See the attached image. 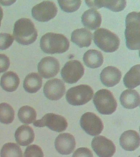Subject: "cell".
<instances>
[{
	"label": "cell",
	"instance_id": "d4e9b609",
	"mask_svg": "<svg viewBox=\"0 0 140 157\" xmlns=\"http://www.w3.org/2000/svg\"><path fill=\"white\" fill-rule=\"evenodd\" d=\"M140 73V65L133 66L124 77L123 82L125 87L128 88H134L139 86Z\"/></svg>",
	"mask_w": 140,
	"mask_h": 157
},
{
	"label": "cell",
	"instance_id": "836d02e7",
	"mask_svg": "<svg viewBox=\"0 0 140 157\" xmlns=\"http://www.w3.org/2000/svg\"><path fill=\"white\" fill-rule=\"evenodd\" d=\"M3 9H2V7L0 6V27H1V21H2V19H3Z\"/></svg>",
	"mask_w": 140,
	"mask_h": 157
},
{
	"label": "cell",
	"instance_id": "3957f363",
	"mask_svg": "<svg viewBox=\"0 0 140 157\" xmlns=\"http://www.w3.org/2000/svg\"><path fill=\"white\" fill-rule=\"evenodd\" d=\"M140 13L133 12L126 16L125 36L126 46L130 50H139Z\"/></svg>",
	"mask_w": 140,
	"mask_h": 157
},
{
	"label": "cell",
	"instance_id": "cb8c5ba5",
	"mask_svg": "<svg viewBox=\"0 0 140 157\" xmlns=\"http://www.w3.org/2000/svg\"><path fill=\"white\" fill-rule=\"evenodd\" d=\"M42 80L37 73L29 74L24 79L23 87L28 93H34L40 90L42 86Z\"/></svg>",
	"mask_w": 140,
	"mask_h": 157
},
{
	"label": "cell",
	"instance_id": "30bf717a",
	"mask_svg": "<svg viewBox=\"0 0 140 157\" xmlns=\"http://www.w3.org/2000/svg\"><path fill=\"white\" fill-rule=\"evenodd\" d=\"M81 127L88 134L98 136L104 128L102 121L93 113L87 112L82 115L80 121Z\"/></svg>",
	"mask_w": 140,
	"mask_h": 157
},
{
	"label": "cell",
	"instance_id": "277c9868",
	"mask_svg": "<svg viewBox=\"0 0 140 157\" xmlns=\"http://www.w3.org/2000/svg\"><path fill=\"white\" fill-rule=\"evenodd\" d=\"M93 36L94 43L104 52H114L119 48L120 40L118 36L109 29H98L94 32Z\"/></svg>",
	"mask_w": 140,
	"mask_h": 157
},
{
	"label": "cell",
	"instance_id": "2e32d148",
	"mask_svg": "<svg viewBox=\"0 0 140 157\" xmlns=\"http://www.w3.org/2000/svg\"><path fill=\"white\" fill-rule=\"evenodd\" d=\"M139 134L134 130H128L122 134L120 138V146L125 150L135 151L140 146Z\"/></svg>",
	"mask_w": 140,
	"mask_h": 157
},
{
	"label": "cell",
	"instance_id": "1f68e13d",
	"mask_svg": "<svg viewBox=\"0 0 140 157\" xmlns=\"http://www.w3.org/2000/svg\"><path fill=\"white\" fill-rule=\"evenodd\" d=\"M72 157H93V155L89 148L82 147L76 150Z\"/></svg>",
	"mask_w": 140,
	"mask_h": 157
},
{
	"label": "cell",
	"instance_id": "44dd1931",
	"mask_svg": "<svg viewBox=\"0 0 140 157\" xmlns=\"http://www.w3.org/2000/svg\"><path fill=\"white\" fill-rule=\"evenodd\" d=\"M120 99L122 105L126 109H133L140 105V95L135 90L124 91L120 95Z\"/></svg>",
	"mask_w": 140,
	"mask_h": 157
},
{
	"label": "cell",
	"instance_id": "4316f807",
	"mask_svg": "<svg viewBox=\"0 0 140 157\" xmlns=\"http://www.w3.org/2000/svg\"><path fill=\"white\" fill-rule=\"evenodd\" d=\"M14 109L9 104H0V122L6 124L11 123L14 120Z\"/></svg>",
	"mask_w": 140,
	"mask_h": 157
},
{
	"label": "cell",
	"instance_id": "7a4b0ae2",
	"mask_svg": "<svg viewBox=\"0 0 140 157\" xmlns=\"http://www.w3.org/2000/svg\"><path fill=\"white\" fill-rule=\"evenodd\" d=\"M13 35L19 44L28 45L36 40L38 34L37 30L31 20L22 18L17 21L14 25Z\"/></svg>",
	"mask_w": 140,
	"mask_h": 157
},
{
	"label": "cell",
	"instance_id": "f546056e",
	"mask_svg": "<svg viewBox=\"0 0 140 157\" xmlns=\"http://www.w3.org/2000/svg\"><path fill=\"white\" fill-rule=\"evenodd\" d=\"M24 156V157H44V153L39 146L31 145L27 147Z\"/></svg>",
	"mask_w": 140,
	"mask_h": 157
},
{
	"label": "cell",
	"instance_id": "52a82bcc",
	"mask_svg": "<svg viewBox=\"0 0 140 157\" xmlns=\"http://www.w3.org/2000/svg\"><path fill=\"white\" fill-rule=\"evenodd\" d=\"M35 127H44L46 126L52 131L57 132L65 131L68 126L66 119L63 116L53 113L46 114L41 119L34 122Z\"/></svg>",
	"mask_w": 140,
	"mask_h": 157
},
{
	"label": "cell",
	"instance_id": "ffe728a7",
	"mask_svg": "<svg viewBox=\"0 0 140 157\" xmlns=\"http://www.w3.org/2000/svg\"><path fill=\"white\" fill-rule=\"evenodd\" d=\"M93 35L86 28H81L74 31L71 35V41L79 48L88 47L92 43Z\"/></svg>",
	"mask_w": 140,
	"mask_h": 157
},
{
	"label": "cell",
	"instance_id": "8fae6325",
	"mask_svg": "<svg viewBox=\"0 0 140 157\" xmlns=\"http://www.w3.org/2000/svg\"><path fill=\"white\" fill-rule=\"evenodd\" d=\"M91 146L99 157H112L116 151V147L112 141L104 136L94 137Z\"/></svg>",
	"mask_w": 140,
	"mask_h": 157
},
{
	"label": "cell",
	"instance_id": "e0dca14e",
	"mask_svg": "<svg viewBox=\"0 0 140 157\" xmlns=\"http://www.w3.org/2000/svg\"><path fill=\"white\" fill-rule=\"evenodd\" d=\"M85 2L88 7L93 10L104 7L114 12L123 10L126 5V1H86Z\"/></svg>",
	"mask_w": 140,
	"mask_h": 157
},
{
	"label": "cell",
	"instance_id": "6da1fadb",
	"mask_svg": "<svg viewBox=\"0 0 140 157\" xmlns=\"http://www.w3.org/2000/svg\"><path fill=\"white\" fill-rule=\"evenodd\" d=\"M40 48L45 53L62 54L69 48V40L63 34L47 33L43 36L40 41Z\"/></svg>",
	"mask_w": 140,
	"mask_h": 157
},
{
	"label": "cell",
	"instance_id": "484cf974",
	"mask_svg": "<svg viewBox=\"0 0 140 157\" xmlns=\"http://www.w3.org/2000/svg\"><path fill=\"white\" fill-rule=\"evenodd\" d=\"M18 116L22 123L29 124L33 123L36 120L37 113L34 108L29 105H25L19 109Z\"/></svg>",
	"mask_w": 140,
	"mask_h": 157
},
{
	"label": "cell",
	"instance_id": "83f0119b",
	"mask_svg": "<svg viewBox=\"0 0 140 157\" xmlns=\"http://www.w3.org/2000/svg\"><path fill=\"white\" fill-rule=\"evenodd\" d=\"M1 157H23L21 148L17 144L8 143L3 146L1 151Z\"/></svg>",
	"mask_w": 140,
	"mask_h": 157
},
{
	"label": "cell",
	"instance_id": "603a6c76",
	"mask_svg": "<svg viewBox=\"0 0 140 157\" xmlns=\"http://www.w3.org/2000/svg\"><path fill=\"white\" fill-rule=\"evenodd\" d=\"M83 60L85 64L87 67L96 68L102 65L104 57L100 51L95 50H90L84 54Z\"/></svg>",
	"mask_w": 140,
	"mask_h": 157
},
{
	"label": "cell",
	"instance_id": "7402d4cb",
	"mask_svg": "<svg viewBox=\"0 0 140 157\" xmlns=\"http://www.w3.org/2000/svg\"><path fill=\"white\" fill-rule=\"evenodd\" d=\"M20 79L18 75L13 71H9L2 75L1 80V86L6 91H14L19 87Z\"/></svg>",
	"mask_w": 140,
	"mask_h": 157
},
{
	"label": "cell",
	"instance_id": "9a60e30c",
	"mask_svg": "<svg viewBox=\"0 0 140 157\" xmlns=\"http://www.w3.org/2000/svg\"><path fill=\"white\" fill-rule=\"evenodd\" d=\"M122 77L121 71L114 66H108L102 71L100 78L106 86L111 87L118 84Z\"/></svg>",
	"mask_w": 140,
	"mask_h": 157
},
{
	"label": "cell",
	"instance_id": "4dcf8cb0",
	"mask_svg": "<svg viewBox=\"0 0 140 157\" xmlns=\"http://www.w3.org/2000/svg\"><path fill=\"white\" fill-rule=\"evenodd\" d=\"M14 39L13 36L7 33L0 34V50H5L12 45Z\"/></svg>",
	"mask_w": 140,
	"mask_h": 157
},
{
	"label": "cell",
	"instance_id": "ba28073f",
	"mask_svg": "<svg viewBox=\"0 0 140 157\" xmlns=\"http://www.w3.org/2000/svg\"><path fill=\"white\" fill-rule=\"evenodd\" d=\"M84 67L78 60H71L65 64L61 71L64 81L69 84L77 83L84 75Z\"/></svg>",
	"mask_w": 140,
	"mask_h": 157
},
{
	"label": "cell",
	"instance_id": "7c38bea8",
	"mask_svg": "<svg viewBox=\"0 0 140 157\" xmlns=\"http://www.w3.org/2000/svg\"><path fill=\"white\" fill-rule=\"evenodd\" d=\"M38 68L39 74L44 78H52L60 71V63L54 57L47 56L42 59L38 64Z\"/></svg>",
	"mask_w": 140,
	"mask_h": 157
},
{
	"label": "cell",
	"instance_id": "f1b7e54d",
	"mask_svg": "<svg viewBox=\"0 0 140 157\" xmlns=\"http://www.w3.org/2000/svg\"><path fill=\"white\" fill-rule=\"evenodd\" d=\"M58 2L62 10L67 13L77 11L82 3L81 1H58Z\"/></svg>",
	"mask_w": 140,
	"mask_h": 157
},
{
	"label": "cell",
	"instance_id": "4fadbf2b",
	"mask_svg": "<svg viewBox=\"0 0 140 157\" xmlns=\"http://www.w3.org/2000/svg\"><path fill=\"white\" fill-rule=\"evenodd\" d=\"M66 90L64 82L56 78L48 81L44 86L43 89L45 96L52 101L61 99L64 95Z\"/></svg>",
	"mask_w": 140,
	"mask_h": 157
},
{
	"label": "cell",
	"instance_id": "d6a6232c",
	"mask_svg": "<svg viewBox=\"0 0 140 157\" xmlns=\"http://www.w3.org/2000/svg\"><path fill=\"white\" fill-rule=\"evenodd\" d=\"M10 65L9 58L4 54H0V73L6 71L9 68Z\"/></svg>",
	"mask_w": 140,
	"mask_h": 157
},
{
	"label": "cell",
	"instance_id": "ac0fdd59",
	"mask_svg": "<svg viewBox=\"0 0 140 157\" xmlns=\"http://www.w3.org/2000/svg\"><path fill=\"white\" fill-rule=\"evenodd\" d=\"M14 136L16 141L19 145L27 146L34 142L35 135L30 126L22 125L17 129Z\"/></svg>",
	"mask_w": 140,
	"mask_h": 157
},
{
	"label": "cell",
	"instance_id": "5b68a950",
	"mask_svg": "<svg viewBox=\"0 0 140 157\" xmlns=\"http://www.w3.org/2000/svg\"><path fill=\"white\" fill-rule=\"evenodd\" d=\"M93 101L98 112L102 115H111L117 107L116 99L112 93L107 89H102L97 92Z\"/></svg>",
	"mask_w": 140,
	"mask_h": 157
},
{
	"label": "cell",
	"instance_id": "d6986e66",
	"mask_svg": "<svg viewBox=\"0 0 140 157\" xmlns=\"http://www.w3.org/2000/svg\"><path fill=\"white\" fill-rule=\"evenodd\" d=\"M82 21L86 28L91 30H95L101 25V15L95 10H87L82 15Z\"/></svg>",
	"mask_w": 140,
	"mask_h": 157
},
{
	"label": "cell",
	"instance_id": "5bb4252c",
	"mask_svg": "<svg viewBox=\"0 0 140 157\" xmlns=\"http://www.w3.org/2000/svg\"><path fill=\"white\" fill-rule=\"evenodd\" d=\"M75 139L73 135L69 133L60 134L55 141L56 151L62 155L70 154L75 148Z\"/></svg>",
	"mask_w": 140,
	"mask_h": 157
},
{
	"label": "cell",
	"instance_id": "8992f818",
	"mask_svg": "<svg viewBox=\"0 0 140 157\" xmlns=\"http://www.w3.org/2000/svg\"><path fill=\"white\" fill-rule=\"evenodd\" d=\"M93 94L91 87L87 85H80L68 90L66 93V99L71 105L78 106L89 102L93 98Z\"/></svg>",
	"mask_w": 140,
	"mask_h": 157
},
{
	"label": "cell",
	"instance_id": "9c48e42d",
	"mask_svg": "<svg viewBox=\"0 0 140 157\" xmlns=\"http://www.w3.org/2000/svg\"><path fill=\"white\" fill-rule=\"evenodd\" d=\"M58 13V8L54 2L44 1L34 6L32 9V15L36 20L46 22L54 18Z\"/></svg>",
	"mask_w": 140,
	"mask_h": 157
}]
</instances>
